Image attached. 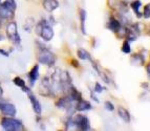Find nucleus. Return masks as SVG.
I'll return each instance as SVG.
<instances>
[{
  "mask_svg": "<svg viewBox=\"0 0 150 131\" xmlns=\"http://www.w3.org/2000/svg\"><path fill=\"white\" fill-rule=\"evenodd\" d=\"M38 60L42 64H45L47 66H53L56 62V57L52 51H48L47 48L42 46L39 48V51H38Z\"/></svg>",
  "mask_w": 150,
  "mask_h": 131,
  "instance_id": "f257e3e1",
  "label": "nucleus"
},
{
  "mask_svg": "<svg viewBox=\"0 0 150 131\" xmlns=\"http://www.w3.org/2000/svg\"><path fill=\"white\" fill-rule=\"evenodd\" d=\"M1 125L5 130L10 131H17V130H23V124L21 121H18L16 118H13V116H6L1 120Z\"/></svg>",
  "mask_w": 150,
  "mask_h": 131,
  "instance_id": "f03ea898",
  "label": "nucleus"
},
{
  "mask_svg": "<svg viewBox=\"0 0 150 131\" xmlns=\"http://www.w3.org/2000/svg\"><path fill=\"white\" fill-rule=\"evenodd\" d=\"M73 120L77 126V129H80V130H89L90 129L89 120L87 116H83V114H77Z\"/></svg>",
  "mask_w": 150,
  "mask_h": 131,
  "instance_id": "7ed1b4c3",
  "label": "nucleus"
},
{
  "mask_svg": "<svg viewBox=\"0 0 150 131\" xmlns=\"http://www.w3.org/2000/svg\"><path fill=\"white\" fill-rule=\"evenodd\" d=\"M6 32H8V36L11 40L14 41L15 43H20V37H19V35H18L17 24H16L15 22L8 23V28H6Z\"/></svg>",
  "mask_w": 150,
  "mask_h": 131,
  "instance_id": "20e7f679",
  "label": "nucleus"
},
{
  "mask_svg": "<svg viewBox=\"0 0 150 131\" xmlns=\"http://www.w3.org/2000/svg\"><path fill=\"white\" fill-rule=\"evenodd\" d=\"M0 110L6 116H14L16 114L15 106L10 103H0Z\"/></svg>",
  "mask_w": 150,
  "mask_h": 131,
  "instance_id": "39448f33",
  "label": "nucleus"
},
{
  "mask_svg": "<svg viewBox=\"0 0 150 131\" xmlns=\"http://www.w3.org/2000/svg\"><path fill=\"white\" fill-rule=\"evenodd\" d=\"M40 36L42 37V39L44 41H50L53 39L54 37V30L53 28L50 27L48 24L44 25L41 30V33H40Z\"/></svg>",
  "mask_w": 150,
  "mask_h": 131,
  "instance_id": "423d86ee",
  "label": "nucleus"
},
{
  "mask_svg": "<svg viewBox=\"0 0 150 131\" xmlns=\"http://www.w3.org/2000/svg\"><path fill=\"white\" fill-rule=\"evenodd\" d=\"M73 100L69 98V96H65V98H61L59 99L56 103L58 108H61V109H69L71 108L73 106H71V103H73Z\"/></svg>",
  "mask_w": 150,
  "mask_h": 131,
  "instance_id": "0eeeda50",
  "label": "nucleus"
},
{
  "mask_svg": "<svg viewBox=\"0 0 150 131\" xmlns=\"http://www.w3.org/2000/svg\"><path fill=\"white\" fill-rule=\"evenodd\" d=\"M14 12L15 11H13L12 8H8L3 3L0 4V17L4 18V19H10V18L14 17Z\"/></svg>",
  "mask_w": 150,
  "mask_h": 131,
  "instance_id": "6e6552de",
  "label": "nucleus"
},
{
  "mask_svg": "<svg viewBox=\"0 0 150 131\" xmlns=\"http://www.w3.org/2000/svg\"><path fill=\"white\" fill-rule=\"evenodd\" d=\"M59 6V2L57 0H43V8L45 11H47L50 13L57 10Z\"/></svg>",
  "mask_w": 150,
  "mask_h": 131,
  "instance_id": "1a4fd4ad",
  "label": "nucleus"
},
{
  "mask_svg": "<svg viewBox=\"0 0 150 131\" xmlns=\"http://www.w3.org/2000/svg\"><path fill=\"white\" fill-rule=\"evenodd\" d=\"M28 98H30V102H32V105H33V108H34V111H35V113H37L38 116H40L41 114V110H42V108H41V104L39 103V101H38L37 99H36V96L33 94L32 92H28Z\"/></svg>",
  "mask_w": 150,
  "mask_h": 131,
  "instance_id": "9d476101",
  "label": "nucleus"
},
{
  "mask_svg": "<svg viewBox=\"0 0 150 131\" xmlns=\"http://www.w3.org/2000/svg\"><path fill=\"white\" fill-rule=\"evenodd\" d=\"M120 26H121V22L118 20V19H115V17H110L109 18L107 27L109 28L110 30H112L113 33H117V32H118V30L120 28Z\"/></svg>",
  "mask_w": 150,
  "mask_h": 131,
  "instance_id": "9b49d317",
  "label": "nucleus"
},
{
  "mask_svg": "<svg viewBox=\"0 0 150 131\" xmlns=\"http://www.w3.org/2000/svg\"><path fill=\"white\" fill-rule=\"evenodd\" d=\"M76 110H79V111H86V110H89L91 109V105H90L89 102L85 101V100H79L77 102V105H76Z\"/></svg>",
  "mask_w": 150,
  "mask_h": 131,
  "instance_id": "f8f14e48",
  "label": "nucleus"
},
{
  "mask_svg": "<svg viewBox=\"0 0 150 131\" xmlns=\"http://www.w3.org/2000/svg\"><path fill=\"white\" fill-rule=\"evenodd\" d=\"M118 114H119V116L122 118L123 121L125 122V123H129L130 122V118H130V113H129V111H128L126 108L120 106V107L118 108Z\"/></svg>",
  "mask_w": 150,
  "mask_h": 131,
  "instance_id": "ddd939ff",
  "label": "nucleus"
},
{
  "mask_svg": "<svg viewBox=\"0 0 150 131\" xmlns=\"http://www.w3.org/2000/svg\"><path fill=\"white\" fill-rule=\"evenodd\" d=\"M144 62H145V60L141 55H133L130 59V63L135 66H142Z\"/></svg>",
  "mask_w": 150,
  "mask_h": 131,
  "instance_id": "4468645a",
  "label": "nucleus"
},
{
  "mask_svg": "<svg viewBox=\"0 0 150 131\" xmlns=\"http://www.w3.org/2000/svg\"><path fill=\"white\" fill-rule=\"evenodd\" d=\"M28 77H30V83L34 84V82H35V81L38 79V77H39V66H38V65L34 66V67H33V69L30 70Z\"/></svg>",
  "mask_w": 150,
  "mask_h": 131,
  "instance_id": "2eb2a0df",
  "label": "nucleus"
},
{
  "mask_svg": "<svg viewBox=\"0 0 150 131\" xmlns=\"http://www.w3.org/2000/svg\"><path fill=\"white\" fill-rule=\"evenodd\" d=\"M141 5H142V3H141L140 0H134V1L131 3V8L134 11L135 15L138 16V17H142V14H141V12H140Z\"/></svg>",
  "mask_w": 150,
  "mask_h": 131,
  "instance_id": "dca6fc26",
  "label": "nucleus"
},
{
  "mask_svg": "<svg viewBox=\"0 0 150 131\" xmlns=\"http://www.w3.org/2000/svg\"><path fill=\"white\" fill-rule=\"evenodd\" d=\"M80 20H81V30H82V33L85 35V20H86V12L83 8L80 10Z\"/></svg>",
  "mask_w": 150,
  "mask_h": 131,
  "instance_id": "f3484780",
  "label": "nucleus"
},
{
  "mask_svg": "<svg viewBox=\"0 0 150 131\" xmlns=\"http://www.w3.org/2000/svg\"><path fill=\"white\" fill-rule=\"evenodd\" d=\"M14 83H15V85L21 87V88L23 89V91H24V92H28V93L30 92V89H28V87L25 86V82L21 78H19V77H18V78H15V79H14Z\"/></svg>",
  "mask_w": 150,
  "mask_h": 131,
  "instance_id": "a211bd4d",
  "label": "nucleus"
},
{
  "mask_svg": "<svg viewBox=\"0 0 150 131\" xmlns=\"http://www.w3.org/2000/svg\"><path fill=\"white\" fill-rule=\"evenodd\" d=\"M77 54H78V57L80 59H82V60H87V61L91 60V57H90V55L88 54V51H85V49H83V48H80Z\"/></svg>",
  "mask_w": 150,
  "mask_h": 131,
  "instance_id": "6ab92c4d",
  "label": "nucleus"
},
{
  "mask_svg": "<svg viewBox=\"0 0 150 131\" xmlns=\"http://www.w3.org/2000/svg\"><path fill=\"white\" fill-rule=\"evenodd\" d=\"M122 51L125 54H129L130 51H131V49H130V44H129V41L126 39L125 41H124V43H123V46H122Z\"/></svg>",
  "mask_w": 150,
  "mask_h": 131,
  "instance_id": "aec40b11",
  "label": "nucleus"
},
{
  "mask_svg": "<svg viewBox=\"0 0 150 131\" xmlns=\"http://www.w3.org/2000/svg\"><path fill=\"white\" fill-rule=\"evenodd\" d=\"M142 15H144V17L145 18L150 17V3L149 4H147L145 8H144V13H143Z\"/></svg>",
  "mask_w": 150,
  "mask_h": 131,
  "instance_id": "412c9836",
  "label": "nucleus"
},
{
  "mask_svg": "<svg viewBox=\"0 0 150 131\" xmlns=\"http://www.w3.org/2000/svg\"><path fill=\"white\" fill-rule=\"evenodd\" d=\"M105 108L107 109L108 111H113L115 110V106H113V104L111 103V102L107 101V102H105Z\"/></svg>",
  "mask_w": 150,
  "mask_h": 131,
  "instance_id": "4be33fe9",
  "label": "nucleus"
},
{
  "mask_svg": "<svg viewBox=\"0 0 150 131\" xmlns=\"http://www.w3.org/2000/svg\"><path fill=\"white\" fill-rule=\"evenodd\" d=\"M103 87L102 86L100 85V83H99V82H97V83L95 84V89H93V90L96 91V92H102L103 91Z\"/></svg>",
  "mask_w": 150,
  "mask_h": 131,
  "instance_id": "5701e85b",
  "label": "nucleus"
},
{
  "mask_svg": "<svg viewBox=\"0 0 150 131\" xmlns=\"http://www.w3.org/2000/svg\"><path fill=\"white\" fill-rule=\"evenodd\" d=\"M0 54H2V55H4V57H8V54L6 53V51H4L3 49H0Z\"/></svg>",
  "mask_w": 150,
  "mask_h": 131,
  "instance_id": "b1692460",
  "label": "nucleus"
},
{
  "mask_svg": "<svg viewBox=\"0 0 150 131\" xmlns=\"http://www.w3.org/2000/svg\"><path fill=\"white\" fill-rule=\"evenodd\" d=\"M147 73L150 75V62H149V64L147 65Z\"/></svg>",
  "mask_w": 150,
  "mask_h": 131,
  "instance_id": "393cba45",
  "label": "nucleus"
},
{
  "mask_svg": "<svg viewBox=\"0 0 150 131\" xmlns=\"http://www.w3.org/2000/svg\"><path fill=\"white\" fill-rule=\"evenodd\" d=\"M2 93H3L2 88H1V86H0V98H1V96H2Z\"/></svg>",
  "mask_w": 150,
  "mask_h": 131,
  "instance_id": "a878e982",
  "label": "nucleus"
}]
</instances>
